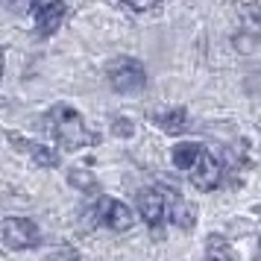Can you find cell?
I'll list each match as a JSON object with an SVG mask.
<instances>
[{"label": "cell", "instance_id": "cell-1", "mask_svg": "<svg viewBox=\"0 0 261 261\" xmlns=\"http://www.w3.org/2000/svg\"><path fill=\"white\" fill-rule=\"evenodd\" d=\"M44 129H47L50 138L59 144L62 150H68V153L80 150V147H88V144H97V132L88 129L83 115L73 106H65V103L53 106L47 115H44Z\"/></svg>", "mask_w": 261, "mask_h": 261}, {"label": "cell", "instance_id": "cell-2", "mask_svg": "<svg viewBox=\"0 0 261 261\" xmlns=\"http://www.w3.org/2000/svg\"><path fill=\"white\" fill-rule=\"evenodd\" d=\"M106 76H109V85L118 94H135L147 85L144 65L138 59H132V56H115L106 65Z\"/></svg>", "mask_w": 261, "mask_h": 261}, {"label": "cell", "instance_id": "cell-3", "mask_svg": "<svg viewBox=\"0 0 261 261\" xmlns=\"http://www.w3.org/2000/svg\"><path fill=\"white\" fill-rule=\"evenodd\" d=\"M91 226H106L112 232H126L135 226V212L126 202L112 200V197H100L91 212Z\"/></svg>", "mask_w": 261, "mask_h": 261}, {"label": "cell", "instance_id": "cell-4", "mask_svg": "<svg viewBox=\"0 0 261 261\" xmlns=\"http://www.w3.org/2000/svg\"><path fill=\"white\" fill-rule=\"evenodd\" d=\"M0 241L12 249H33L41 244V232L27 217H6L0 223Z\"/></svg>", "mask_w": 261, "mask_h": 261}, {"label": "cell", "instance_id": "cell-5", "mask_svg": "<svg viewBox=\"0 0 261 261\" xmlns=\"http://www.w3.org/2000/svg\"><path fill=\"white\" fill-rule=\"evenodd\" d=\"M138 214L141 220L150 226L153 238H162L165 235V217H167V200L162 188H144L138 194Z\"/></svg>", "mask_w": 261, "mask_h": 261}, {"label": "cell", "instance_id": "cell-6", "mask_svg": "<svg viewBox=\"0 0 261 261\" xmlns=\"http://www.w3.org/2000/svg\"><path fill=\"white\" fill-rule=\"evenodd\" d=\"M6 141L12 144L15 153L27 155L36 167H56L59 165V153H56L53 147H47V144L33 141V138H24V135H18V132H6Z\"/></svg>", "mask_w": 261, "mask_h": 261}, {"label": "cell", "instance_id": "cell-7", "mask_svg": "<svg viewBox=\"0 0 261 261\" xmlns=\"http://www.w3.org/2000/svg\"><path fill=\"white\" fill-rule=\"evenodd\" d=\"M188 176H191V185H194V188L214 191L223 182V165H220L208 150H202V155L197 159V165L188 170Z\"/></svg>", "mask_w": 261, "mask_h": 261}, {"label": "cell", "instance_id": "cell-8", "mask_svg": "<svg viewBox=\"0 0 261 261\" xmlns=\"http://www.w3.org/2000/svg\"><path fill=\"white\" fill-rule=\"evenodd\" d=\"M162 188V185H159ZM162 194H165V200L170 202L167 205V214H170V220H173V226L176 229H185V232H191L194 229V223H197V205L191 200H185L179 191H173V188H162Z\"/></svg>", "mask_w": 261, "mask_h": 261}, {"label": "cell", "instance_id": "cell-9", "mask_svg": "<svg viewBox=\"0 0 261 261\" xmlns=\"http://www.w3.org/2000/svg\"><path fill=\"white\" fill-rule=\"evenodd\" d=\"M33 18H36V33L47 38V36H53L62 27V21L68 18V6H65L62 0H44V6H41Z\"/></svg>", "mask_w": 261, "mask_h": 261}, {"label": "cell", "instance_id": "cell-10", "mask_svg": "<svg viewBox=\"0 0 261 261\" xmlns=\"http://www.w3.org/2000/svg\"><path fill=\"white\" fill-rule=\"evenodd\" d=\"M202 150H205V147L197 144V141H179L170 155H173V165H176L179 170H185V173H188L191 167L197 165V159L202 155Z\"/></svg>", "mask_w": 261, "mask_h": 261}, {"label": "cell", "instance_id": "cell-11", "mask_svg": "<svg viewBox=\"0 0 261 261\" xmlns=\"http://www.w3.org/2000/svg\"><path fill=\"white\" fill-rule=\"evenodd\" d=\"M155 126H162V132L167 135H179V132H185L188 126V112L185 109H167L162 115H155Z\"/></svg>", "mask_w": 261, "mask_h": 261}, {"label": "cell", "instance_id": "cell-12", "mask_svg": "<svg viewBox=\"0 0 261 261\" xmlns=\"http://www.w3.org/2000/svg\"><path fill=\"white\" fill-rule=\"evenodd\" d=\"M238 12H241V27H244V33H247L249 38L261 41V6L258 3H241Z\"/></svg>", "mask_w": 261, "mask_h": 261}, {"label": "cell", "instance_id": "cell-13", "mask_svg": "<svg viewBox=\"0 0 261 261\" xmlns=\"http://www.w3.org/2000/svg\"><path fill=\"white\" fill-rule=\"evenodd\" d=\"M205 255L212 261H238L232 244L223 235H208V241H205Z\"/></svg>", "mask_w": 261, "mask_h": 261}, {"label": "cell", "instance_id": "cell-14", "mask_svg": "<svg viewBox=\"0 0 261 261\" xmlns=\"http://www.w3.org/2000/svg\"><path fill=\"white\" fill-rule=\"evenodd\" d=\"M68 182H71L73 188L85 191V194H94L97 191V179L91 170H80V167H73V170H68Z\"/></svg>", "mask_w": 261, "mask_h": 261}, {"label": "cell", "instance_id": "cell-15", "mask_svg": "<svg viewBox=\"0 0 261 261\" xmlns=\"http://www.w3.org/2000/svg\"><path fill=\"white\" fill-rule=\"evenodd\" d=\"M44 6V0H9V9L18 15H36Z\"/></svg>", "mask_w": 261, "mask_h": 261}, {"label": "cell", "instance_id": "cell-16", "mask_svg": "<svg viewBox=\"0 0 261 261\" xmlns=\"http://www.w3.org/2000/svg\"><path fill=\"white\" fill-rule=\"evenodd\" d=\"M126 6H129L132 12H153V9H159L165 0H123Z\"/></svg>", "mask_w": 261, "mask_h": 261}, {"label": "cell", "instance_id": "cell-17", "mask_svg": "<svg viewBox=\"0 0 261 261\" xmlns=\"http://www.w3.org/2000/svg\"><path fill=\"white\" fill-rule=\"evenodd\" d=\"M112 129L118 132L120 138H126V135H129V132H132V126H129V123H126V120H115V123H112Z\"/></svg>", "mask_w": 261, "mask_h": 261}, {"label": "cell", "instance_id": "cell-18", "mask_svg": "<svg viewBox=\"0 0 261 261\" xmlns=\"http://www.w3.org/2000/svg\"><path fill=\"white\" fill-rule=\"evenodd\" d=\"M3 59H6V50L0 47V76H3Z\"/></svg>", "mask_w": 261, "mask_h": 261}]
</instances>
